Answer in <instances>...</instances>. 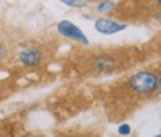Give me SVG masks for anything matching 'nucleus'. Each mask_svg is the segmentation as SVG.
I'll return each mask as SVG.
<instances>
[{
	"label": "nucleus",
	"instance_id": "nucleus-1",
	"mask_svg": "<svg viewBox=\"0 0 161 137\" xmlns=\"http://www.w3.org/2000/svg\"><path fill=\"white\" fill-rule=\"evenodd\" d=\"M130 86L139 94H149L158 88V78L152 72H139L130 78Z\"/></svg>",
	"mask_w": 161,
	"mask_h": 137
},
{
	"label": "nucleus",
	"instance_id": "nucleus-2",
	"mask_svg": "<svg viewBox=\"0 0 161 137\" xmlns=\"http://www.w3.org/2000/svg\"><path fill=\"white\" fill-rule=\"evenodd\" d=\"M57 30L60 31V34H63V36L75 40V42H79L82 45H88V43H90V40H88V37L85 36V33H84L78 25H75L72 21H66V19H64V21H60V23L57 24Z\"/></svg>",
	"mask_w": 161,
	"mask_h": 137
},
{
	"label": "nucleus",
	"instance_id": "nucleus-3",
	"mask_svg": "<svg viewBox=\"0 0 161 137\" xmlns=\"http://www.w3.org/2000/svg\"><path fill=\"white\" fill-rule=\"evenodd\" d=\"M94 27L97 30L100 34H116L122 31V30L127 29V24H122V23H118V21H114V19H109V18H98Z\"/></svg>",
	"mask_w": 161,
	"mask_h": 137
},
{
	"label": "nucleus",
	"instance_id": "nucleus-4",
	"mask_svg": "<svg viewBox=\"0 0 161 137\" xmlns=\"http://www.w3.org/2000/svg\"><path fill=\"white\" fill-rule=\"evenodd\" d=\"M19 60L24 66L35 67V66H39L42 63V54L36 48H29V49H24L19 52Z\"/></svg>",
	"mask_w": 161,
	"mask_h": 137
},
{
	"label": "nucleus",
	"instance_id": "nucleus-5",
	"mask_svg": "<svg viewBox=\"0 0 161 137\" xmlns=\"http://www.w3.org/2000/svg\"><path fill=\"white\" fill-rule=\"evenodd\" d=\"M96 67L98 72H110L115 67V61L110 57H98L96 58Z\"/></svg>",
	"mask_w": 161,
	"mask_h": 137
},
{
	"label": "nucleus",
	"instance_id": "nucleus-6",
	"mask_svg": "<svg viewBox=\"0 0 161 137\" xmlns=\"http://www.w3.org/2000/svg\"><path fill=\"white\" fill-rule=\"evenodd\" d=\"M115 8V2L114 0H103L100 5L97 6V12H102V14H104V12H109L112 11Z\"/></svg>",
	"mask_w": 161,
	"mask_h": 137
},
{
	"label": "nucleus",
	"instance_id": "nucleus-7",
	"mask_svg": "<svg viewBox=\"0 0 161 137\" xmlns=\"http://www.w3.org/2000/svg\"><path fill=\"white\" fill-rule=\"evenodd\" d=\"M60 2L70 6V8H84V6H86L85 0H60Z\"/></svg>",
	"mask_w": 161,
	"mask_h": 137
},
{
	"label": "nucleus",
	"instance_id": "nucleus-8",
	"mask_svg": "<svg viewBox=\"0 0 161 137\" xmlns=\"http://www.w3.org/2000/svg\"><path fill=\"white\" fill-rule=\"evenodd\" d=\"M130 133H131V128H130L128 124H122V125L118 127V134L119 136H128Z\"/></svg>",
	"mask_w": 161,
	"mask_h": 137
},
{
	"label": "nucleus",
	"instance_id": "nucleus-9",
	"mask_svg": "<svg viewBox=\"0 0 161 137\" xmlns=\"http://www.w3.org/2000/svg\"><path fill=\"white\" fill-rule=\"evenodd\" d=\"M3 54H5V48H3V46H0V57H2Z\"/></svg>",
	"mask_w": 161,
	"mask_h": 137
},
{
	"label": "nucleus",
	"instance_id": "nucleus-10",
	"mask_svg": "<svg viewBox=\"0 0 161 137\" xmlns=\"http://www.w3.org/2000/svg\"><path fill=\"white\" fill-rule=\"evenodd\" d=\"M158 88H160V91H161V76L158 78Z\"/></svg>",
	"mask_w": 161,
	"mask_h": 137
},
{
	"label": "nucleus",
	"instance_id": "nucleus-11",
	"mask_svg": "<svg viewBox=\"0 0 161 137\" xmlns=\"http://www.w3.org/2000/svg\"><path fill=\"white\" fill-rule=\"evenodd\" d=\"M157 2H158V3H160V5H161V0H157Z\"/></svg>",
	"mask_w": 161,
	"mask_h": 137
},
{
	"label": "nucleus",
	"instance_id": "nucleus-12",
	"mask_svg": "<svg viewBox=\"0 0 161 137\" xmlns=\"http://www.w3.org/2000/svg\"><path fill=\"white\" fill-rule=\"evenodd\" d=\"M157 137H161V134H158V136H157Z\"/></svg>",
	"mask_w": 161,
	"mask_h": 137
},
{
	"label": "nucleus",
	"instance_id": "nucleus-13",
	"mask_svg": "<svg viewBox=\"0 0 161 137\" xmlns=\"http://www.w3.org/2000/svg\"><path fill=\"white\" fill-rule=\"evenodd\" d=\"M0 63H2V60H0Z\"/></svg>",
	"mask_w": 161,
	"mask_h": 137
}]
</instances>
